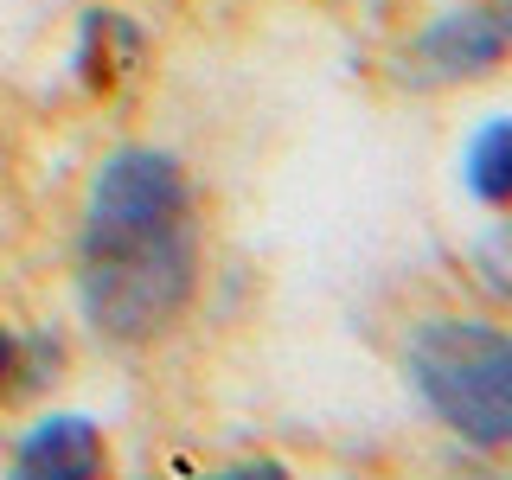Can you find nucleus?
I'll return each mask as SVG.
<instances>
[{"label":"nucleus","mask_w":512,"mask_h":480,"mask_svg":"<svg viewBox=\"0 0 512 480\" xmlns=\"http://www.w3.org/2000/svg\"><path fill=\"white\" fill-rule=\"evenodd\" d=\"M474 269H480V282H487L500 301H512V218H500L493 231H480Z\"/></svg>","instance_id":"obj_7"},{"label":"nucleus","mask_w":512,"mask_h":480,"mask_svg":"<svg viewBox=\"0 0 512 480\" xmlns=\"http://www.w3.org/2000/svg\"><path fill=\"white\" fill-rule=\"evenodd\" d=\"M500 58H512V0H461L404 45V77L423 90L468 84V77H487Z\"/></svg>","instance_id":"obj_3"},{"label":"nucleus","mask_w":512,"mask_h":480,"mask_svg":"<svg viewBox=\"0 0 512 480\" xmlns=\"http://www.w3.org/2000/svg\"><path fill=\"white\" fill-rule=\"evenodd\" d=\"M77 295L96 333L154 340L192 295V192L173 154L122 148L90 186Z\"/></svg>","instance_id":"obj_1"},{"label":"nucleus","mask_w":512,"mask_h":480,"mask_svg":"<svg viewBox=\"0 0 512 480\" xmlns=\"http://www.w3.org/2000/svg\"><path fill=\"white\" fill-rule=\"evenodd\" d=\"M461 180H468V192L480 205L512 212V116H493L468 135V148H461Z\"/></svg>","instance_id":"obj_5"},{"label":"nucleus","mask_w":512,"mask_h":480,"mask_svg":"<svg viewBox=\"0 0 512 480\" xmlns=\"http://www.w3.org/2000/svg\"><path fill=\"white\" fill-rule=\"evenodd\" d=\"M96 468H103V436H96L84 416H45V423L20 442V474L84 480Z\"/></svg>","instance_id":"obj_4"},{"label":"nucleus","mask_w":512,"mask_h":480,"mask_svg":"<svg viewBox=\"0 0 512 480\" xmlns=\"http://www.w3.org/2000/svg\"><path fill=\"white\" fill-rule=\"evenodd\" d=\"M7 372H13V340L0 333V378H7Z\"/></svg>","instance_id":"obj_8"},{"label":"nucleus","mask_w":512,"mask_h":480,"mask_svg":"<svg viewBox=\"0 0 512 480\" xmlns=\"http://www.w3.org/2000/svg\"><path fill=\"white\" fill-rule=\"evenodd\" d=\"M410 384L429 410L474 448L512 442V333L480 320L429 314L404 346Z\"/></svg>","instance_id":"obj_2"},{"label":"nucleus","mask_w":512,"mask_h":480,"mask_svg":"<svg viewBox=\"0 0 512 480\" xmlns=\"http://www.w3.org/2000/svg\"><path fill=\"white\" fill-rule=\"evenodd\" d=\"M141 58V32L122 20V13H90L84 20V45H77V64H84L90 84H109L116 71Z\"/></svg>","instance_id":"obj_6"}]
</instances>
